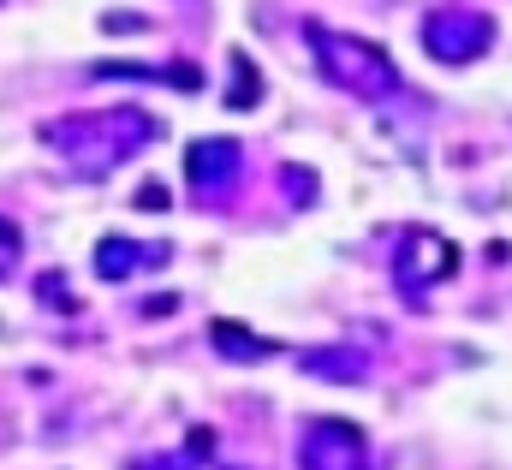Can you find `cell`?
I'll return each mask as SVG.
<instances>
[{"label":"cell","mask_w":512,"mask_h":470,"mask_svg":"<svg viewBox=\"0 0 512 470\" xmlns=\"http://www.w3.org/2000/svg\"><path fill=\"white\" fill-rule=\"evenodd\" d=\"M209 340H215V352L233 357V363H268V357H280V340H262L245 322H209Z\"/></svg>","instance_id":"obj_7"},{"label":"cell","mask_w":512,"mask_h":470,"mask_svg":"<svg viewBox=\"0 0 512 470\" xmlns=\"http://www.w3.org/2000/svg\"><path fill=\"white\" fill-rule=\"evenodd\" d=\"M310 48H316V66L334 90L358 96V102H387L399 90V66L387 60V48L364 42V36H346V30H328V24H304Z\"/></svg>","instance_id":"obj_2"},{"label":"cell","mask_w":512,"mask_h":470,"mask_svg":"<svg viewBox=\"0 0 512 470\" xmlns=\"http://www.w3.org/2000/svg\"><path fill=\"white\" fill-rule=\"evenodd\" d=\"M298 465L304 470H370V441L346 417H316L304 429V441H298Z\"/></svg>","instance_id":"obj_5"},{"label":"cell","mask_w":512,"mask_h":470,"mask_svg":"<svg viewBox=\"0 0 512 470\" xmlns=\"http://www.w3.org/2000/svg\"><path fill=\"white\" fill-rule=\"evenodd\" d=\"M36 292H42V304H54V310H72V298H66V280H60V274H42V280H36Z\"/></svg>","instance_id":"obj_13"},{"label":"cell","mask_w":512,"mask_h":470,"mask_svg":"<svg viewBox=\"0 0 512 470\" xmlns=\"http://www.w3.org/2000/svg\"><path fill=\"white\" fill-rule=\"evenodd\" d=\"M239 167H245V149H239L233 137H197V143L185 149V179H191L197 191H221V185H233Z\"/></svg>","instance_id":"obj_6"},{"label":"cell","mask_w":512,"mask_h":470,"mask_svg":"<svg viewBox=\"0 0 512 470\" xmlns=\"http://www.w3.org/2000/svg\"><path fill=\"white\" fill-rule=\"evenodd\" d=\"M18 250H24V238H18V227H12V221L0 215V280H6L12 268H18Z\"/></svg>","instance_id":"obj_12"},{"label":"cell","mask_w":512,"mask_h":470,"mask_svg":"<svg viewBox=\"0 0 512 470\" xmlns=\"http://www.w3.org/2000/svg\"><path fill=\"white\" fill-rule=\"evenodd\" d=\"M262 102V78H256L251 54L233 48V66H227V108H256Z\"/></svg>","instance_id":"obj_10"},{"label":"cell","mask_w":512,"mask_h":470,"mask_svg":"<svg viewBox=\"0 0 512 470\" xmlns=\"http://www.w3.org/2000/svg\"><path fill=\"white\" fill-rule=\"evenodd\" d=\"M453 268H459V244L441 233H405V244H393V286L405 298H423Z\"/></svg>","instance_id":"obj_4"},{"label":"cell","mask_w":512,"mask_h":470,"mask_svg":"<svg viewBox=\"0 0 512 470\" xmlns=\"http://www.w3.org/2000/svg\"><path fill=\"white\" fill-rule=\"evenodd\" d=\"M155 131H161V125L143 114V108H102V114H72V119L42 125V137H48V143L66 155V167L84 173V179L114 173V167L131 161Z\"/></svg>","instance_id":"obj_1"},{"label":"cell","mask_w":512,"mask_h":470,"mask_svg":"<svg viewBox=\"0 0 512 470\" xmlns=\"http://www.w3.org/2000/svg\"><path fill=\"white\" fill-rule=\"evenodd\" d=\"M143 262H167V244H149V250H137L131 238H102L96 244V274L102 280H126Z\"/></svg>","instance_id":"obj_8"},{"label":"cell","mask_w":512,"mask_h":470,"mask_svg":"<svg viewBox=\"0 0 512 470\" xmlns=\"http://www.w3.org/2000/svg\"><path fill=\"white\" fill-rule=\"evenodd\" d=\"M137 209H167V191H161V185H143V191H137Z\"/></svg>","instance_id":"obj_14"},{"label":"cell","mask_w":512,"mask_h":470,"mask_svg":"<svg viewBox=\"0 0 512 470\" xmlns=\"http://www.w3.org/2000/svg\"><path fill=\"white\" fill-rule=\"evenodd\" d=\"M298 363L310 375H328V381H364L370 375V352L364 346H328V352H298Z\"/></svg>","instance_id":"obj_9"},{"label":"cell","mask_w":512,"mask_h":470,"mask_svg":"<svg viewBox=\"0 0 512 470\" xmlns=\"http://www.w3.org/2000/svg\"><path fill=\"white\" fill-rule=\"evenodd\" d=\"M423 48L441 60V66H465V60H483L489 42H495V18L489 12H465V6H441L423 18Z\"/></svg>","instance_id":"obj_3"},{"label":"cell","mask_w":512,"mask_h":470,"mask_svg":"<svg viewBox=\"0 0 512 470\" xmlns=\"http://www.w3.org/2000/svg\"><path fill=\"white\" fill-rule=\"evenodd\" d=\"M203 453H209V429H197V435H191V453L179 447L173 459H155V465H143V470H197V459H203Z\"/></svg>","instance_id":"obj_11"}]
</instances>
